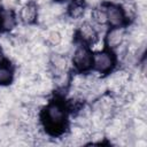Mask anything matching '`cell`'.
I'll return each mask as SVG.
<instances>
[{
  "instance_id": "3",
  "label": "cell",
  "mask_w": 147,
  "mask_h": 147,
  "mask_svg": "<svg viewBox=\"0 0 147 147\" xmlns=\"http://www.w3.org/2000/svg\"><path fill=\"white\" fill-rule=\"evenodd\" d=\"M74 64L75 67L80 70V71H85L88 70L92 64H93V56L91 51L85 47V46H79L75 53H74Z\"/></svg>"
},
{
  "instance_id": "1",
  "label": "cell",
  "mask_w": 147,
  "mask_h": 147,
  "mask_svg": "<svg viewBox=\"0 0 147 147\" xmlns=\"http://www.w3.org/2000/svg\"><path fill=\"white\" fill-rule=\"evenodd\" d=\"M42 122L51 134H59L65 126V111L59 102H51L44 110Z\"/></svg>"
},
{
  "instance_id": "18",
  "label": "cell",
  "mask_w": 147,
  "mask_h": 147,
  "mask_svg": "<svg viewBox=\"0 0 147 147\" xmlns=\"http://www.w3.org/2000/svg\"><path fill=\"white\" fill-rule=\"evenodd\" d=\"M3 2H5L6 6L11 7V6H15V5L18 2V0H3Z\"/></svg>"
},
{
  "instance_id": "14",
  "label": "cell",
  "mask_w": 147,
  "mask_h": 147,
  "mask_svg": "<svg viewBox=\"0 0 147 147\" xmlns=\"http://www.w3.org/2000/svg\"><path fill=\"white\" fill-rule=\"evenodd\" d=\"M45 39H46L47 44L51 45V46H57V45L62 41L61 33H60V31H57V30H52V31L47 32Z\"/></svg>"
},
{
  "instance_id": "4",
  "label": "cell",
  "mask_w": 147,
  "mask_h": 147,
  "mask_svg": "<svg viewBox=\"0 0 147 147\" xmlns=\"http://www.w3.org/2000/svg\"><path fill=\"white\" fill-rule=\"evenodd\" d=\"M129 83H130V75H129V72L123 71V70L115 72L108 80L109 87L113 91H116L119 93L129 85Z\"/></svg>"
},
{
  "instance_id": "7",
  "label": "cell",
  "mask_w": 147,
  "mask_h": 147,
  "mask_svg": "<svg viewBox=\"0 0 147 147\" xmlns=\"http://www.w3.org/2000/svg\"><path fill=\"white\" fill-rule=\"evenodd\" d=\"M124 39H125V31L119 26L113 28L110 31H108L106 36V42L110 48H117L122 46Z\"/></svg>"
},
{
  "instance_id": "9",
  "label": "cell",
  "mask_w": 147,
  "mask_h": 147,
  "mask_svg": "<svg viewBox=\"0 0 147 147\" xmlns=\"http://www.w3.org/2000/svg\"><path fill=\"white\" fill-rule=\"evenodd\" d=\"M85 11V0H71L68 6V14L71 18L77 20L84 15Z\"/></svg>"
},
{
  "instance_id": "12",
  "label": "cell",
  "mask_w": 147,
  "mask_h": 147,
  "mask_svg": "<svg viewBox=\"0 0 147 147\" xmlns=\"http://www.w3.org/2000/svg\"><path fill=\"white\" fill-rule=\"evenodd\" d=\"M122 10L124 13V16L127 18H134V16L138 13V7L133 0H125L122 5Z\"/></svg>"
},
{
  "instance_id": "19",
  "label": "cell",
  "mask_w": 147,
  "mask_h": 147,
  "mask_svg": "<svg viewBox=\"0 0 147 147\" xmlns=\"http://www.w3.org/2000/svg\"><path fill=\"white\" fill-rule=\"evenodd\" d=\"M3 60V52H2V46L0 45V62Z\"/></svg>"
},
{
  "instance_id": "8",
  "label": "cell",
  "mask_w": 147,
  "mask_h": 147,
  "mask_svg": "<svg viewBox=\"0 0 147 147\" xmlns=\"http://www.w3.org/2000/svg\"><path fill=\"white\" fill-rule=\"evenodd\" d=\"M78 36L83 41L87 44H94L96 41V31L93 28V25L90 24L88 22H85L79 26Z\"/></svg>"
},
{
  "instance_id": "16",
  "label": "cell",
  "mask_w": 147,
  "mask_h": 147,
  "mask_svg": "<svg viewBox=\"0 0 147 147\" xmlns=\"http://www.w3.org/2000/svg\"><path fill=\"white\" fill-rule=\"evenodd\" d=\"M54 83L55 85L59 87V88H64L68 86V84L70 83V76L68 75V72H60V74H56V77L54 79Z\"/></svg>"
},
{
  "instance_id": "6",
  "label": "cell",
  "mask_w": 147,
  "mask_h": 147,
  "mask_svg": "<svg viewBox=\"0 0 147 147\" xmlns=\"http://www.w3.org/2000/svg\"><path fill=\"white\" fill-rule=\"evenodd\" d=\"M20 17L21 21L24 24H32L33 22H36L37 17H38V8L37 5L33 2H26L20 11Z\"/></svg>"
},
{
  "instance_id": "5",
  "label": "cell",
  "mask_w": 147,
  "mask_h": 147,
  "mask_svg": "<svg viewBox=\"0 0 147 147\" xmlns=\"http://www.w3.org/2000/svg\"><path fill=\"white\" fill-rule=\"evenodd\" d=\"M106 15H107V22L115 28L121 26L125 21V16L122 8L116 5L108 6L106 9Z\"/></svg>"
},
{
  "instance_id": "15",
  "label": "cell",
  "mask_w": 147,
  "mask_h": 147,
  "mask_svg": "<svg viewBox=\"0 0 147 147\" xmlns=\"http://www.w3.org/2000/svg\"><path fill=\"white\" fill-rule=\"evenodd\" d=\"M92 20L98 23V24H105L107 22V15H106V10L102 8H94L92 10Z\"/></svg>"
},
{
  "instance_id": "11",
  "label": "cell",
  "mask_w": 147,
  "mask_h": 147,
  "mask_svg": "<svg viewBox=\"0 0 147 147\" xmlns=\"http://www.w3.org/2000/svg\"><path fill=\"white\" fill-rule=\"evenodd\" d=\"M15 15L10 9L0 11V28L2 30H11L15 26Z\"/></svg>"
},
{
  "instance_id": "13",
  "label": "cell",
  "mask_w": 147,
  "mask_h": 147,
  "mask_svg": "<svg viewBox=\"0 0 147 147\" xmlns=\"http://www.w3.org/2000/svg\"><path fill=\"white\" fill-rule=\"evenodd\" d=\"M13 79V71L8 65H0V85L9 84Z\"/></svg>"
},
{
  "instance_id": "17",
  "label": "cell",
  "mask_w": 147,
  "mask_h": 147,
  "mask_svg": "<svg viewBox=\"0 0 147 147\" xmlns=\"http://www.w3.org/2000/svg\"><path fill=\"white\" fill-rule=\"evenodd\" d=\"M132 129L134 130V132H136V134H137L138 137H140V138L144 137V136L146 134V123H145V121L141 119V118L134 119Z\"/></svg>"
},
{
  "instance_id": "10",
  "label": "cell",
  "mask_w": 147,
  "mask_h": 147,
  "mask_svg": "<svg viewBox=\"0 0 147 147\" xmlns=\"http://www.w3.org/2000/svg\"><path fill=\"white\" fill-rule=\"evenodd\" d=\"M49 62L56 74L64 72L68 68V59L64 56V54H53Z\"/></svg>"
},
{
  "instance_id": "2",
  "label": "cell",
  "mask_w": 147,
  "mask_h": 147,
  "mask_svg": "<svg viewBox=\"0 0 147 147\" xmlns=\"http://www.w3.org/2000/svg\"><path fill=\"white\" fill-rule=\"evenodd\" d=\"M93 65L100 74H106L110 71L115 65V56L108 51L98 52L93 57Z\"/></svg>"
}]
</instances>
